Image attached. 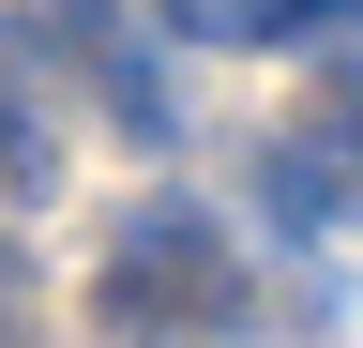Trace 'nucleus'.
<instances>
[{"label": "nucleus", "mask_w": 363, "mask_h": 348, "mask_svg": "<svg viewBox=\"0 0 363 348\" xmlns=\"http://www.w3.org/2000/svg\"><path fill=\"white\" fill-rule=\"evenodd\" d=\"M0 348H45V318H30V257H16V228H0Z\"/></svg>", "instance_id": "423d86ee"}, {"label": "nucleus", "mask_w": 363, "mask_h": 348, "mask_svg": "<svg viewBox=\"0 0 363 348\" xmlns=\"http://www.w3.org/2000/svg\"><path fill=\"white\" fill-rule=\"evenodd\" d=\"M257 46H303V61H333V46H363V0H272V16H257Z\"/></svg>", "instance_id": "20e7f679"}, {"label": "nucleus", "mask_w": 363, "mask_h": 348, "mask_svg": "<svg viewBox=\"0 0 363 348\" xmlns=\"http://www.w3.org/2000/svg\"><path fill=\"white\" fill-rule=\"evenodd\" d=\"M348 212H363V167H348Z\"/></svg>", "instance_id": "0eeeda50"}, {"label": "nucleus", "mask_w": 363, "mask_h": 348, "mask_svg": "<svg viewBox=\"0 0 363 348\" xmlns=\"http://www.w3.org/2000/svg\"><path fill=\"white\" fill-rule=\"evenodd\" d=\"M227 303H242V257H227V228L197 197H136L121 242H106V273H91V318L121 348H182V333H212Z\"/></svg>", "instance_id": "f257e3e1"}, {"label": "nucleus", "mask_w": 363, "mask_h": 348, "mask_svg": "<svg viewBox=\"0 0 363 348\" xmlns=\"http://www.w3.org/2000/svg\"><path fill=\"white\" fill-rule=\"evenodd\" d=\"M257 212H272V228H333V212H348V182H333V137H318V121L257 137Z\"/></svg>", "instance_id": "f03ea898"}, {"label": "nucleus", "mask_w": 363, "mask_h": 348, "mask_svg": "<svg viewBox=\"0 0 363 348\" xmlns=\"http://www.w3.org/2000/svg\"><path fill=\"white\" fill-rule=\"evenodd\" d=\"M45 182H61V137H45V121H30V91H16V30H0V197H45Z\"/></svg>", "instance_id": "7ed1b4c3"}, {"label": "nucleus", "mask_w": 363, "mask_h": 348, "mask_svg": "<svg viewBox=\"0 0 363 348\" xmlns=\"http://www.w3.org/2000/svg\"><path fill=\"white\" fill-rule=\"evenodd\" d=\"M152 16L182 30V46H257V16H272V0H152Z\"/></svg>", "instance_id": "39448f33"}]
</instances>
